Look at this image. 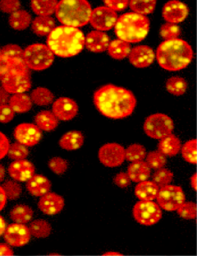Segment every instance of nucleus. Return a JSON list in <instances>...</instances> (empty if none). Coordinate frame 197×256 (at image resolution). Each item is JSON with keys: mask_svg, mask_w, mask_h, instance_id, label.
<instances>
[{"mask_svg": "<svg viewBox=\"0 0 197 256\" xmlns=\"http://www.w3.org/2000/svg\"><path fill=\"white\" fill-rule=\"evenodd\" d=\"M93 100L100 114L112 120L130 116L137 106V99L132 91L114 84H106L97 89Z\"/></svg>", "mask_w": 197, "mask_h": 256, "instance_id": "1", "label": "nucleus"}, {"mask_svg": "<svg viewBox=\"0 0 197 256\" xmlns=\"http://www.w3.org/2000/svg\"><path fill=\"white\" fill-rule=\"evenodd\" d=\"M47 46L53 54L61 58H71L80 54L85 48V35L74 26H56L47 36Z\"/></svg>", "mask_w": 197, "mask_h": 256, "instance_id": "2", "label": "nucleus"}, {"mask_svg": "<svg viewBox=\"0 0 197 256\" xmlns=\"http://www.w3.org/2000/svg\"><path fill=\"white\" fill-rule=\"evenodd\" d=\"M193 50L186 40L177 38L164 40L156 50V58L160 67L172 72L184 70L193 60Z\"/></svg>", "mask_w": 197, "mask_h": 256, "instance_id": "3", "label": "nucleus"}, {"mask_svg": "<svg viewBox=\"0 0 197 256\" xmlns=\"http://www.w3.org/2000/svg\"><path fill=\"white\" fill-rule=\"evenodd\" d=\"M114 32L120 40L133 44L144 40L151 28L147 16L134 12H126L118 16Z\"/></svg>", "mask_w": 197, "mask_h": 256, "instance_id": "4", "label": "nucleus"}, {"mask_svg": "<svg viewBox=\"0 0 197 256\" xmlns=\"http://www.w3.org/2000/svg\"><path fill=\"white\" fill-rule=\"evenodd\" d=\"M91 12L87 0H59L54 14L62 25L79 28L89 24Z\"/></svg>", "mask_w": 197, "mask_h": 256, "instance_id": "5", "label": "nucleus"}, {"mask_svg": "<svg viewBox=\"0 0 197 256\" xmlns=\"http://www.w3.org/2000/svg\"><path fill=\"white\" fill-rule=\"evenodd\" d=\"M54 54L47 44L35 43L24 50V60L29 70L42 71L51 67Z\"/></svg>", "mask_w": 197, "mask_h": 256, "instance_id": "6", "label": "nucleus"}, {"mask_svg": "<svg viewBox=\"0 0 197 256\" xmlns=\"http://www.w3.org/2000/svg\"><path fill=\"white\" fill-rule=\"evenodd\" d=\"M145 133L154 140H161L174 132V124L167 114L156 113L146 118L143 126Z\"/></svg>", "mask_w": 197, "mask_h": 256, "instance_id": "7", "label": "nucleus"}, {"mask_svg": "<svg viewBox=\"0 0 197 256\" xmlns=\"http://www.w3.org/2000/svg\"><path fill=\"white\" fill-rule=\"evenodd\" d=\"M132 214L141 225L154 226L162 218V208L153 200H140L134 205Z\"/></svg>", "mask_w": 197, "mask_h": 256, "instance_id": "8", "label": "nucleus"}, {"mask_svg": "<svg viewBox=\"0 0 197 256\" xmlns=\"http://www.w3.org/2000/svg\"><path fill=\"white\" fill-rule=\"evenodd\" d=\"M156 200H157V204L162 210L173 212L177 211L185 202L186 196L181 186L168 184L160 187Z\"/></svg>", "mask_w": 197, "mask_h": 256, "instance_id": "9", "label": "nucleus"}, {"mask_svg": "<svg viewBox=\"0 0 197 256\" xmlns=\"http://www.w3.org/2000/svg\"><path fill=\"white\" fill-rule=\"evenodd\" d=\"M98 158L106 168H118L125 161V148L119 144L109 142L99 149Z\"/></svg>", "mask_w": 197, "mask_h": 256, "instance_id": "10", "label": "nucleus"}, {"mask_svg": "<svg viewBox=\"0 0 197 256\" xmlns=\"http://www.w3.org/2000/svg\"><path fill=\"white\" fill-rule=\"evenodd\" d=\"M118 18L116 12L104 5L92 10L89 24L95 30L107 32L114 28Z\"/></svg>", "mask_w": 197, "mask_h": 256, "instance_id": "11", "label": "nucleus"}, {"mask_svg": "<svg viewBox=\"0 0 197 256\" xmlns=\"http://www.w3.org/2000/svg\"><path fill=\"white\" fill-rule=\"evenodd\" d=\"M1 84L9 94H23L31 88L30 74L7 72L1 80Z\"/></svg>", "mask_w": 197, "mask_h": 256, "instance_id": "12", "label": "nucleus"}, {"mask_svg": "<svg viewBox=\"0 0 197 256\" xmlns=\"http://www.w3.org/2000/svg\"><path fill=\"white\" fill-rule=\"evenodd\" d=\"M13 135L15 140L21 144L33 147L41 140L42 130L34 124L22 123L15 128Z\"/></svg>", "mask_w": 197, "mask_h": 256, "instance_id": "13", "label": "nucleus"}, {"mask_svg": "<svg viewBox=\"0 0 197 256\" xmlns=\"http://www.w3.org/2000/svg\"><path fill=\"white\" fill-rule=\"evenodd\" d=\"M4 240L7 244L13 247H22L30 242V234L29 228L25 224H12L6 228Z\"/></svg>", "mask_w": 197, "mask_h": 256, "instance_id": "14", "label": "nucleus"}, {"mask_svg": "<svg viewBox=\"0 0 197 256\" xmlns=\"http://www.w3.org/2000/svg\"><path fill=\"white\" fill-rule=\"evenodd\" d=\"M79 108L77 103L69 98H59L54 100L52 112L58 120L69 122L77 116Z\"/></svg>", "mask_w": 197, "mask_h": 256, "instance_id": "15", "label": "nucleus"}, {"mask_svg": "<svg viewBox=\"0 0 197 256\" xmlns=\"http://www.w3.org/2000/svg\"><path fill=\"white\" fill-rule=\"evenodd\" d=\"M188 6L179 0H170L163 7V18L167 22L181 24L188 18Z\"/></svg>", "mask_w": 197, "mask_h": 256, "instance_id": "16", "label": "nucleus"}, {"mask_svg": "<svg viewBox=\"0 0 197 256\" xmlns=\"http://www.w3.org/2000/svg\"><path fill=\"white\" fill-rule=\"evenodd\" d=\"M128 58L131 64L134 67L145 68L154 63L156 60V53L149 46L141 44L131 49Z\"/></svg>", "mask_w": 197, "mask_h": 256, "instance_id": "17", "label": "nucleus"}, {"mask_svg": "<svg viewBox=\"0 0 197 256\" xmlns=\"http://www.w3.org/2000/svg\"><path fill=\"white\" fill-rule=\"evenodd\" d=\"M65 205V201L62 196L54 192H48L41 196L38 202V208L44 214L53 215L58 214L62 212Z\"/></svg>", "mask_w": 197, "mask_h": 256, "instance_id": "18", "label": "nucleus"}, {"mask_svg": "<svg viewBox=\"0 0 197 256\" xmlns=\"http://www.w3.org/2000/svg\"><path fill=\"white\" fill-rule=\"evenodd\" d=\"M35 166L30 162L21 159L15 160L10 164L7 169L8 174L14 180L26 182L35 175Z\"/></svg>", "mask_w": 197, "mask_h": 256, "instance_id": "19", "label": "nucleus"}, {"mask_svg": "<svg viewBox=\"0 0 197 256\" xmlns=\"http://www.w3.org/2000/svg\"><path fill=\"white\" fill-rule=\"evenodd\" d=\"M109 43L110 39L105 32L91 30L85 36V47L93 53L107 52Z\"/></svg>", "mask_w": 197, "mask_h": 256, "instance_id": "20", "label": "nucleus"}, {"mask_svg": "<svg viewBox=\"0 0 197 256\" xmlns=\"http://www.w3.org/2000/svg\"><path fill=\"white\" fill-rule=\"evenodd\" d=\"M26 190L31 196L41 197L51 190V182L46 176L34 175L26 182Z\"/></svg>", "mask_w": 197, "mask_h": 256, "instance_id": "21", "label": "nucleus"}, {"mask_svg": "<svg viewBox=\"0 0 197 256\" xmlns=\"http://www.w3.org/2000/svg\"><path fill=\"white\" fill-rule=\"evenodd\" d=\"M30 26L33 32L38 36H48L56 28V22L52 16H36Z\"/></svg>", "mask_w": 197, "mask_h": 256, "instance_id": "22", "label": "nucleus"}, {"mask_svg": "<svg viewBox=\"0 0 197 256\" xmlns=\"http://www.w3.org/2000/svg\"><path fill=\"white\" fill-rule=\"evenodd\" d=\"M182 144L179 138L175 135H168L160 140L158 144V151L164 154L165 156H174L181 151Z\"/></svg>", "mask_w": 197, "mask_h": 256, "instance_id": "23", "label": "nucleus"}, {"mask_svg": "<svg viewBox=\"0 0 197 256\" xmlns=\"http://www.w3.org/2000/svg\"><path fill=\"white\" fill-rule=\"evenodd\" d=\"M128 174L132 182L139 183L150 178L151 175V169L144 160L134 162H131L128 166Z\"/></svg>", "mask_w": 197, "mask_h": 256, "instance_id": "24", "label": "nucleus"}, {"mask_svg": "<svg viewBox=\"0 0 197 256\" xmlns=\"http://www.w3.org/2000/svg\"><path fill=\"white\" fill-rule=\"evenodd\" d=\"M84 140L85 138L81 131H69L61 137L58 144L61 148L67 151H73L81 148L83 146Z\"/></svg>", "mask_w": 197, "mask_h": 256, "instance_id": "25", "label": "nucleus"}, {"mask_svg": "<svg viewBox=\"0 0 197 256\" xmlns=\"http://www.w3.org/2000/svg\"><path fill=\"white\" fill-rule=\"evenodd\" d=\"M160 187L154 182L144 180L137 183L135 187V194L140 200H154L157 197Z\"/></svg>", "mask_w": 197, "mask_h": 256, "instance_id": "26", "label": "nucleus"}, {"mask_svg": "<svg viewBox=\"0 0 197 256\" xmlns=\"http://www.w3.org/2000/svg\"><path fill=\"white\" fill-rule=\"evenodd\" d=\"M131 49H132V47H131L130 43H128V42L120 40L118 38V39L110 42L107 52L112 58L116 60H123L124 58H128Z\"/></svg>", "mask_w": 197, "mask_h": 256, "instance_id": "27", "label": "nucleus"}, {"mask_svg": "<svg viewBox=\"0 0 197 256\" xmlns=\"http://www.w3.org/2000/svg\"><path fill=\"white\" fill-rule=\"evenodd\" d=\"M31 22L32 16L26 10H17L13 14H10L8 18V24L13 30H26L31 25Z\"/></svg>", "mask_w": 197, "mask_h": 256, "instance_id": "28", "label": "nucleus"}, {"mask_svg": "<svg viewBox=\"0 0 197 256\" xmlns=\"http://www.w3.org/2000/svg\"><path fill=\"white\" fill-rule=\"evenodd\" d=\"M8 105L12 108L15 113L24 114L30 112L32 108L33 102L30 96L25 94H12L9 98Z\"/></svg>", "mask_w": 197, "mask_h": 256, "instance_id": "29", "label": "nucleus"}, {"mask_svg": "<svg viewBox=\"0 0 197 256\" xmlns=\"http://www.w3.org/2000/svg\"><path fill=\"white\" fill-rule=\"evenodd\" d=\"M58 0H30V8L36 16H52Z\"/></svg>", "mask_w": 197, "mask_h": 256, "instance_id": "30", "label": "nucleus"}, {"mask_svg": "<svg viewBox=\"0 0 197 256\" xmlns=\"http://www.w3.org/2000/svg\"><path fill=\"white\" fill-rule=\"evenodd\" d=\"M57 117L49 110H41L35 117V124L43 131H53L58 126Z\"/></svg>", "mask_w": 197, "mask_h": 256, "instance_id": "31", "label": "nucleus"}, {"mask_svg": "<svg viewBox=\"0 0 197 256\" xmlns=\"http://www.w3.org/2000/svg\"><path fill=\"white\" fill-rule=\"evenodd\" d=\"M30 99L32 102L39 106H46L53 103L54 95L49 89L44 86H38L30 94Z\"/></svg>", "mask_w": 197, "mask_h": 256, "instance_id": "32", "label": "nucleus"}, {"mask_svg": "<svg viewBox=\"0 0 197 256\" xmlns=\"http://www.w3.org/2000/svg\"><path fill=\"white\" fill-rule=\"evenodd\" d=\"M34 211L26 204H17L10 211V218L16 224H26L32 219Z\"/></svg>", "mask_w": 197, "mask_h": 256, "instance_id": "33", "label": "nucleus"}, {"mask_svg": "<svg viewBox=\"0 0 197 256\" xmlns=\"http://www.w3.org/2000/svg\"><path fill=\"white\" fill-rule=\"evenodd\" d=\"M30 234L34 238L38 239H44L49 238L52 232V226L50 224L44 219H36L30 222L29 226Z\"/></svg>", "mask_w": 197, "mask_h": 256, "instance_id": "34", "label": "nucleus"}, {"mask_svg": "<svg viewBox=\"0 0 197 256\" xmlns=\"http://www.w3.org/2000/svg\"><path fill=\"white\" fill-rule=\"evenodd\" d=\"M157 0H129V7L132 12L147 16L156 10Z\"/></svg>", "mask_w": 197, "mask_h": 256, "instance_id": "35", "label": "nucleus"}, {"mask_svg": "<svg viewBox=\"0 0 197 256\" xmlns=\"http://www.w3.org/2000/svg\"><path fill=\"white\" fill-rule=\"evenodd\" d=\"M165 86L170 94L179 96L185 94L188 89V82L184 78L174 76L167 80Z\"/></svg>", "mask_w": 197, "mask_h": 256, "instance_id": "36", "label": "nucleus"}, {"mask_svg": "<svg viewBox=\"0 0 197 256\" xmlns=\"http://www.w3.org/2000/svg\"><path fill=\"white\" fill-rule=\"evenodd\" d=\"M146 156V149L143 145L139 144L128 146L125 149V160L134 162L143 161Z\"/></svg>", "mask_w": 197, "mask_h": 256, "instance_id": "37", "label": "nucleus"}, {"mask_svg": "<svg viewBox=\"0 0 197 256\" xmlns=\"http://www.w3.org/2000/svg\"><path fill=\"white\" fill-rule=\"evenodd\" d=\"M182 156L186 162L191 164L197 163V140H189L181 148Z\"/></svg>", "mask_w": 197, "mask_h": 256, "instance_id": "38", "label": "nucleus"}, {"mask_svg": "<svg viewBox=\"0 0 197 256\" xmlns=\"http://www.w3.org/2000/svg\"><path fill=\"white\" fill-rule=\"evenodd\" d=\"M1 54L8 61L21 60L24 58V50L18 44H6L1 49Z\"/></svg>", "mask_w": 197, "mask_h": 256, "instance_id": "39", "label": "nucleus"}, {"mask_svg": "<svg viewBox=\"0 0 197 256\" xmlns=\"http://www.w3.org/2000/svg\"><path fill=\"white\" fill-rule=\"evenodd\" d=\"M2 189L4 190L5 194L8 200H16L22 193V188L21 184H18L16 180H7L2 186Z\"/></svg>", "mask_w": 197, "mask_h": 256, "instance_id": "40", "label": "nucleus"}, {"mask_svg": "<svg viewBox=\"0 0 197 256\" xmlns=\"http://www.w3.org/2000/svg\"><path fill=\"white\" fill-rule=\"evenodd\" d=\"M146 163L148 164L151 169L158 170L160 168H165L167 163V158L164 154H161L160 151L150 152L146 154Z\"/></svg>", "mask_w": 197, "mask_h": 256, "instance_id": "41", "label": "nucleus"}, {"mask_svg": "<svg viewBox=\"0 0 197 256\" xmlns=\"http://www.w3.org/2000/svg\"><path fill=\"white\" fill-rule=\"evenodd\" d=\"M160 34L165 40H174L179 38L181 34V29L178 24L165 22L160 28Z\"/></svg>", "mask_w": 197, "mask_h": 256, "instance_id": "42", "label": "nucleus"}, {"mask_svg": "<svg viewBox=\"0 0 197 256\" xmlns=\"http://www.w3.org/2000/svg\"><path fill=\"white\" fill-rule=\"evenodd\" d=\"M173 180H174V173L165 168L158 169L153 175V182L160 188L171 184Z\"/></svg>", "mask_w": 197, "mask_h": 256, "instance_id": "43", "label": "nucleus"}, {"mask_svg": "<svg viewBox=\"0 0 197 256\" xmlns=\"http://www.w3.org/2000/svg\"><path fill=\"white\" fill-rule=\"evenodd\" d=\"M29 155V151L25 145L16 142L9 145V148L7 151V156L12 160H21L26 159Z\"/></svg>", "mask_w": 197, "mask_h": 256, "instance_id": "44", "label": "nucleus"}, {"mask_svg": "<svg viewBox=\"0 0 197 256\" xmlns=\"http://www.w3.org/2000/svg\"><path fill=\"white\" fill-rule=\"evenodd\" d=\"M179 216L186 220H194L197 218V204L193 202H184L177 210Z\"/></svg>", "mask_w": 197, "mask_h": 256, "instance_id": "45", "label": "nucleus"}, {"mask_svg": "<svg viewBox=\"0 0 197 256\" xmlns=\"http://www.w3.org/2000/svg\"><path fill=\"white\" fill-rule=\"evenodd\" d=\"M49 168L56 175H63L67 172L68 163L60 156H55L49 162Z\"/></svg>", "mask_w": 197, "mask_h": 256, "instance_id": "46", "label": "nucleus"}, {"mask_svg": "<svg viewBox=\"0 0 197 256\" xmlns=\"http://www.w3.org/2000/svg\"><path fill=\"white\" fill-rule=\"evenodd\" d=\"M20 0H0V11L6 14H12L21 10Z\"/></svg>", "mask_w": 197, "mask_h": 256, "instance_id": "47", "label": "nucleus"}, {"mask_svg": "<svg viewBox=\"0 0 197 256\" xmlns=\"http://www.w3.org/2000/svg\"><path fill=\"white\" fill-rule=\"evenodd\" d=\"M15 117V112L7 104L0 106V123L7 124L12 122Z\"/></svg>", "mask_w": 197, "mask_h": 256, "instance_id": "48", "label": "nucleus"}, {"mask_svg": "<svg viewBox=\"0 0 197 256\" xmlns=\"http://www.w3.org/2000/svg\"><path fill=\"white\" fill-rule=\"evenodd\" d=\"M106 7L114 12H123L128 7L129 0H103Z\"/></svg>", "mask_w": 197, "mask_h": 256, "instance_id": "49", "label": "nucleus"}, {"mask_svg": "<svg viewBox=\"0 0 197 256\" xmlns=\"http://www.w3.org/2000/svg\"><path fill=\"white\" fill-rule=\"evenodd\" d=\"M114 184H116L117 186L119 188H127L131 184L130 177L128 176V172H122L118 173L115 176L114 179Z\"/></svg>", "mask_w": 197, "mask_h": 256, "instance_id": "50", "label": "nucleus"}, {"mask_svg": "<svg viewBox=\"0 0 197 256\" xmlns=\"http://www.w3.org/2000/svg\"><path fill=\"white\" fill-rule=\"evenodd\" d=\"M9 145V140L7 136L0 131V160L7 156Z\"/></svg>", "mask_w": 197, "mask_h": 256, "instance_id": "51", "label": "nucleus"}, {"mask_svg": "<svg viewBox=\"0 0 197 256\" xmlns=\"http://www.w3.org/2000/svg\"><path fill=\"white\" fill-rule=\"evenodd\" d=\"M9 70V62L3 56H0V80L7 74Z\"/></svg>", "mask_w": 197, "mask_h": 256, "instance_id": "52", "label": "nucleus"}, {"mask_svg": "<svg viewBox=\"0 0 197 256\" xmlns=\"http://www.w3.org/2000/svg\"><path fill=\"white\" fill-rule=\"evenodd\" d=\"M13 250L10 247L9 244L0 243V256H13Z\"/></svg>", "mask_w": 197, "mask_h": 256, "instance_id": "53", "label": "nucleus"}, {"mask_svg": "<svg viewBox=\"0 0 197 256\" xmlns=\"http://www.w3.org/2000/svg\"><path fill=\"white\" fill-rule=\"evenodd\" d=\"M9 98L10 94L2 86H0V106L7 104Z\"/></svg>", "mask_w": 197, "mask_h": 256, "instance_id": "54", "label": "nucleus"}, {"mask_svg": "<svg viewBox=\"0 0 197 256\" xmlns=\"http://www.w3.org/2000/svg\"><path fill=\"white\" fill-rule=\"evenodd\" d=\"M7 202V197L5 194L4 190L2 189V186H0V211L3 210Z\"/></svg>", "mask_w": 197, "mask_h": 256, "instance_id": "55", "label": "nucleus"}, {"mask_svg": "<svg viewBox=\"0 0 197 256\" xmlns=\"http://www.w3.org/2000/svg\"><path fill=\"white\" fill-rule=\"evenodd\" d=\"M6 222L2 216H0V236L4 234L5 230H6Z\"/></svg>", "mask_w": 197, "mask_h": 256, "instance_id": "56", "label": "nucleus"}, {"mask_svg": "<svg viewBox=\"0 0 197 256\" xmlns=\"http://www.w3.org/2000/svg\"><path fill=\"white\" fill-rule=\"evenodd\" d=\"M197 173H195L193 176L191 177V186L193 187V189L194 190H197Z\"/></svg>", "mask_w": 197, "mask_h": 256, "instance_id": "57", "label": "nucleus"}, {"mask_svg": "<svg viewBox=\"0 0 197 256\" xmlns=\"http://www.w3.org/2000/svg\"><path fill=\"white\" fill-rule=\"evenodd\" d=\"M5 175H6V170L3 166L0 164V183L3 182V180L5 178Z\"/></svg>", "mask_w": 197, "mask_h": 256, "instance_id": "58", "label": "nucleus"}, {"mask_svg": "<svg viewBox=\"0 0 197 256\" xmlns=\"http://www.w3.org/2000/svg\"><path fill=\"white\" fill-rule=\"evenodd\" d=\"M104 256H123V254H121L119 252H106L104 254Z\"/></svg>", "mask_w": 197, "mask_h": 256, "instance_id": "59", "label": "nucleus"}, {"mask_svg": "<svg viewBox=\"0 0 197 256\" xmlns=\"http://www.w3.org/2000/svg\"><path fill=\"white\" fill-rule=\"evenodd\" d=\"M0 56H1V49H0Z\"/></svg>", "mask_w": 197, "mask_h": 256, "instance_id": "60", "label": "nucleus"}]
</instances>
